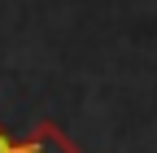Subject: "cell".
<instances>
[{
    "label": "cell",
    "mask_w": 157,
    "mask_h": 153,
    "mask_svg": "<svg viewBox=\"0 0 157 153\" xmlns=\"http://www.w3.org/2000/svg\"><path fill=\"white\" fill-rule=\"evenodd\" d=\"M0 153H17V144H13V140L5 136V127H0Z\"/></svg>",
    "instance_id": "7a4b0ae2"
},
{
    "label": "cell",
    "mask_w": 157,
    "mask_h": 153,
    "mask_svg": "<svg viewBox=\"0 0 157 153\" xmlns=\"http://www.w3.org/2000/svg\"><path fill=\"white\" fill-rule=\"evenodd\" d=\"M17 153H74V144H70L57 127H39L26 144H17Z\"/></svg>",
    "instance_id": "6da1fadb"
}]
</instances>
